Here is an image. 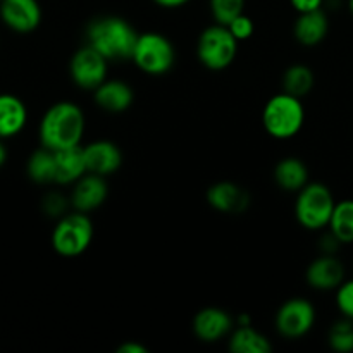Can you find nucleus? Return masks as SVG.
Wrapping results in <instances>:
<instances>
[{
	"mask_svg": "<svg viewBox=\"0 0 353 353\" xmlns=\"http://www.w3.org/2000/svg\"><path fill=\"white\" fill-rule=\"evenodd\" d=\"M85 133V114L74 102H57L43 114L40 123L41 147L50 150L79 147Z\"/></svg>",
	"mask_w": 353,
	"mask_h": 353,
	"instance_id": "f257e3e1",
	"label": "nucleus"
},
{
	"mask_svg": "<svg viewBox=\"0 0 353 353\" xmlns=\"http://www.w3.org/2000/svg\"><path fill=\"white\" fill-rule=\"evenodd\" d=\"M138 34L123 17L103 16L93 19L86 28V45L100 52L107 61H130Z\"/></svg>",
	"mask_w": 353,
	"mask_h": 353,
	"instance_id": "f03ea898",
	"label": "nucleus"
},
{
	"mask_svg": "<svg viewBox=\"0 0 353 353\" xmlns=\"http://www.w3.org/2000/svg\"><path fill=\"white\" fill-rule=\"evenodd\" d=\"M305 109L299 97L283 92L274 95L264 107L262 124L265 131L276 140H288L293 138L303 126Z\"/></svg>",
	"mask_w": 353,
	"mask_h": 353,
	"instance_id": "7ed1b4c3",
	"label": "nucleus"
},
{
	"mask_svg": "<svg viewBox=\"0 0 353 353\" xmlns=\"http://www.w3.org/2000/svg\"><path fill=\"white\" fill-rule=\"evenodd\" d=\"M334 205V196L326 185L307 183L296 196V221L307 230H323L330 226Z\"/></svg>",
	"mask_w": 353,
	"mask_h": 353,
	"instance_id": "20e7f679",
	"label": "nucleus"
},
{
	"mask_svg": "<svg viewBox=\"0 0 353 353\" xmlns=\"http://www.w3.org/2000/svg\"><path fill=\"white\" fill-rule=\"evenodd\" d=\"M240 41L233 37L230 28L216 23L202 31L196 43L199 61L210 71H223L233 64Z\"/></svg>",
	"mask_w": 353,
	"mask_h": 353,
	"instance_id": "39448f33",
	"label": "nucleus"
},
{
	"mask_svg": "<svg viewBox=\"0 0 353 353\" xmlns=\"http://www.w3.org/2000/svg\"><path fill=\"white\" fill-rule=\"evenodd\" d=\"M92 240V219L78 210L62 216L52 233V247L62 257H78L90 247Z\"/></svg>",
	"mask_w": 353,
	"mask_h": 353,
	"instance_id": "423d86ee",
	"label": "nucleus"
},
{
	"mask_svg": "<svg viewBox=\"0 0 353 353\" xmlns=\"http://www.w3.org/2000/svg\"><path fill=\"white\" fill-rule=\"evenodd\" d=\"M131 61L147 74H165L176 62L174 45L162 33H140Z\"/></svg>",
	"mask_w": 353,
	"mask_h": 353,
	"instance_id": "0eeeda50",
	"label": "nucleus"
},
{
	"mask_svg": "<svg viewBox=\"0 0 353 353\" xmlns=\"http://www.w3.org/2000/svg\"><path fill=\"white\" fill-rule=\"evenodd\" d=\"M316 323V309L305 299H292L279 307L276 314V330L283 338L296 340L312 330Z\"/></svg>",
	"mask_w": 353,
	"mask_h": 353,
	"instance_id": "6e6552de",
	"label": "nucleus"
},
{
	"mask_svg": "<svg viewBox=\"0 0 353 353\" xmlns=\"http://www.w3.org/2000/svg\"><path fill=\"white\" fill-rule=\"evenodd\" d=\"M107 59L95 48L85 45L72 55L69 62L71 78L79 88L95 90L107 79Z\"/></svg>",
	"mask_w": 353,
	"mask_h": 353,
	"instance_id": "1a4fd4ad",
	"label": "nucleus"
},
{
	"mask_svg": "<svg viewBox=\"0 0 353 353\" xmlns=\"http://www.w3.org/2000/svg\"><path fill=\"white\" fill-rule=\"evenodd\" d=\"M0 19L16 33H31L41 23V7L38 0H2Z\"/></svg>",
	"mask_w": 353,
	"mask_h": 353,
	"instance_id": "9d476101",
	"label": "nucleus"
},
{
	"mask_svg": "<svg viewBox=\"0 0 353 353\" xmlns=\"http://www.w3.org/2000/svg\"><path fill=\"white\" fill-rule=\"evenodd\" d=\"M107 195H109V186L105 183V176L86 172L74 183L71 193V205L78 212H92L105 202Z\"/></svg>",
	"mask_w": 353,
	"mask_h": 353,
	"instance_id": "9b49d317",
	"label": "nucleus"
},
{
	"mask_svg": "<svg viewBox=\"0 0 353 353\" xmlns=\"http://www.w3.org/2000/svg\"><path fill=\"white\" fill-rule=\"evenodd\" d=\"M86 172L109 176L123 164V154L116 143L109 140H97L83 147Z\"/></svg>",
	"mask_w": 353,
	"mask_h": 353,
	"instance_id": "f8f14e48",
	"label": "nucleus"
},
{
	"mask_svg": "<svg viewBox=\"0 0 353 353\" xmlns=\"http://www.w3.org/2000/svg\"><path fill=\"white\" fill-rule=\"evenodd\" d=\"M233 331V317L219 307L202 309L193 319V333L205 343H214Z\"/></svg>",
	"mask_w": 353,
	"mask_h": 353,
	"instance_id": "ddd939ff",
	"label": "nucleus"
},
{
	"mask_svg": "<svg viewBox=\"0 0 353 353\" xmlns=\"http://www.w3.org/2000/svg\"><path fill=\"white\" fill-rule=\"evenodd\" d=\"M343 279L345 265L334 255L324 254L323 257H317L316 261L310 262L307 269V283L319 292L336 290L343 283Z\"/></svg>",
	"mask_w": 353,
	"mask_h": 353,
	"instance_id": "4468645a",
	"label": "nucleus"
},
{
	"mask_svg": "<svg viewBox=\"0 0 353 353\" xmlns=\"http://www.w3.org/2000/svg\"><path fill=\"white\" fill-rule=\"evenodd\" d=\"M207 202L219 212L240 214L248 207L250 196L236 183L221 181L207 190Z\"/></svg>",
	"mask_w": 353,
	"mask_h": 353,
	"instance_id": "2eb2a0df",
	"label": "nucleus"
},
{
	"mask_svg": "<svg viewBox=\"0 0 353 353\" xmlns=\"http://www.w3.org/2000/svg\"><path fill=\"white\" fill-rule=\"evenodd\" d=\"M95 103L107 112H124L133 103V90L128 83L119 79H105L100 86L93 90Z\"/></svg>",
	"mask_w": 353,
	"mask_h": 353,
	"instance_id": "dca6fc26",
	"label": "nucleus"
},
{
	"mask_svg": "<svg viewBox=\"0 0 353 353\" xmlns=\"http://www.w3.org/2000/svg\"><path fill=\"white\" fill-rule=\"evenodd\" d=\"M28 121V110L23 100L17 99L10 93H2L0 95V138L16 137L21 133Z\"/></svg>",
	"mask_w": 353,
	"mask_h": 353,
	"instance_id": "f3484780",
	"label": "nucleus"
},
{
	"mask_svg": "<svg viewBox=\"0 0 353 353\" xmlns=\"http://www.w3.org/2000/svg\"><path fill=\"white\" fill-rule=\"evenodd\" d=\"M327 31H330V21L321 9L300 14L295 28H293L296 41L305 47H314V45L321 43L326 38Z\"/></svg>",
	"mask_w": 353,
	"mask_h": 353,
	"instance_id": "a211bd4d",
	"label": "nucleus"
},
{
	"mask_svg": "<svg viewBox=\"0 0 353 353\" xmlns=\"http://www.w3.org/2000/svg\"><path fill=\"white\" fill-rule=\"evenodd\" d=\"M83 174H86L83 147L55 150V183L57 185H71Z\"/></svg>",
	"mask_w": 353,
	"mask_h": 353,
	"instance_id": "6ab92c4d",
	"label": "nucleus"
},
{
	"mask_svg": "<svg viewBox=\"0 0 353 353\" xmlns=\"http://www.w3.org/2000/svg\"><path fill=\"white\" fill-rule=\"evenodd\" d=\"M274 179L279 188L285 192L299 193L309 183V169L302 159L286 157L276 165Z\"/></svg>",
	"mask_w": 353,
	"mask_h": 353,
	"instance_id": "aec40b11",
	"label": "nucleus"
},
{
	"mask_svg": "<svg viewBox=\"0 0 353 353\" xmlns=\"http://www.w3.org/2000/svg\"><path fill=\"white\" fill-rule=\"evenodd\" d=\"M230 350L233 353H269L272 350L268 336L255 331L254 327L238 326L230 336Z\"/></svg>",
	"mask_w": 353,
	"mask_h": 353,
	"instance_id": "412c9836",
	"label": "nucleus"
},
{
	"mask_svg": "<svg viewBox=\"0 0 353 353\" xmlns=\"http://www.w3.org/2000/svg\"><path fill=\"white\" fill-rule=\"evenodd\" d=\"M26 172L31 181L38 183V185L55 183V152L47 147L34 150L28 159Z\"/></svg>",
	"mask_w": 353,
	"mask_h": 353,
	"instance_id": "4be33fe9",
	"label": "nucleus"
},
{
	"mask_svg": "<svg viewBox=\"0 0 353 353\" xmlns=\"http://www.w3.org/2000/svg\"><path fill=\"white\" fill-rule=\"evenodd\" d=\"M314 83H316V78H314L312 69L303 64H293L292 68L286 69L283 76V92L302 99L312 92Z\"/></svg>",
	"mask_w": 353,
	"mask_h": 353,
	"instance_id": "5701e85b",
	"label": "nucleus"
},
{
	"mask_svg": "<svg viewBox=\"0 0 353 353\" xmlns=\"http://www.w3.org/2000/svg\"><path fill=\"white\" fill-rule=\"evenodd\" d=\"M330 231L341 241H353V200H343L334 205L333 216L330 221Z\"/></svg>",
	"mask_w": 353,
	"mask_h": 353,
	"instance_id": "b1692460",
	"label": "nucleus"
},
{
	"mask_svg": "<svg viewBox=\"0 0 353 353\" xmlns=\"http://www.w3.org/2000/svg\"><path fill=\"white\" fill-rule=\"evenodd\" d=\"M330 345L334 352H353V321L345 317L343 321H338V323L331 327Z\"/></svg>",
	"mask_w": 353,
	"mask_h": 353,
	"instance_id": "393cba45",
	"label": "nucleus"
},
{
	"mask_svg": "<svg viewBox=\"0 0 353 353\" xmlns=\"http://www.w3.org/2000/svg\"><path fill=\"white\" fill-rule=\"evenodd\" d=\"M243 10L245 0H210V12H212L214 21L224 26L241 16Z\"/></svg>",
	"mask_w": 353,
	"mask_h": 353,
	"instance_id": "a878e982",
	"label": "nucleus"
},
{
	"mask_svg": "<svg viewBox=\"0 0 353 353\" xmlns=\"http://www.w3.org/2000/svg\"><path fill=\"white\" fill-rule=\"evenodd\" d=\"M336 305L343 317L353 321V279L343 281L336 288Z\"/></svg>",
	"mask_w": 353,
	"mask_h": 353,
	"instance_id": "bb28decb",
	"label": "nucleus"
},
{
	"mask_svg": "<svg viewBox=\"0 0 353 353\" xmlns=\"http://www.w3.org/2000/svg\"><path fill=\"white\" fill-rule=\"evenodd\" d=\"M41 209L47 216L50 217H59L61 219L62 216H65V209H68V200L57 192H50L41 202Z\"/></svg>",
	"mask_w": 353,
	"mask_h": 353,
	"instance_id": "cd10ccee",
	"label": "nucleus"
},
{
	"mask_svg": "<svg viewBox=\"0 0 353 353\" xmlns=\"http://www.w3.org/2000/svg\"><path fill=\"white\" fill-rule=\"evenodd\" d=\"M228 28H230V31L233 33V37L236 38L238 41L248 40L255 31L254 21H252L248 16H245V14H241V16H238L236 19L231 21V23L228 24Z\"/></svg>",
	"mask_w": 353,
	"mask_h": 353,
	"instance_id": "c85d7f7f",
	"label": "nucleus"
},
{
	"mask_svg": "<svg viewBox=\"0 0 353 353\" xmlns=\"http://www.w3.org/2000/svg\"><path fill=\"white\" fill-rule=\"evenodd\" d=\"M293 6V9L299 14L302 12H310V10H317L323 6V0H290Z\"/></svg>",
	"mask_w": 353,
	"mask_h": 353,
	"instance_id": "c756f323",
	"label": "nucleus"
},
{
	"mask_svg": "<svg viewBox=\"0 0 353 353\" xmlns=\"http://www.w3.org/2000/svg\"><path fill=\"white\" fill-rule=\"evenodd\" d=\"M340 245H341V241L338 240V238L334 236L331 231L327 234H324L323 240H321V248H323L324 254H327V255H334V252L340 248Z\"/></svg>",
	"mask_w": 353,
	"mask_h": 353,
	"instance_id": "7c9ffc66",
	"label": "nucleus"
},
{
	"mask_svg": "<svg viewBox=\"0 0 353 353\" xmlns=\"http://www.w3.org/2000/svg\"><path fill=\"white\" fill-rule=\"evenodd\" d=\"M117 353H148V350L137 341H126L117 348Z\"/></svg>",
	"mask_w": 353,
	"mask_h": 353,
	"instance_id": "2f4dec72",
	"label": "nucleus"
},
{
	"mask_svg": "<svg viewBox=\"0 0 353 353\" xmlns=\"http://www.w3.org/2000/svg\"><path fill=\"white\" fill-rule=\"evenodd\" d=\"M157 6L165 7V9H176V7H181L185 3H188L190 0H154Z\"/></svg>",
	"mask_w": 353,
	"mask_h": 353,
	"instance_id": "473e14b6",
	"label": "nucleus"
},
{
	"mask_svg": "<svg viewBox=\"0 0 353 353\" xmlns=\"http://www.w3.org/2000/svg\"><path fill=\"white\" fill-rule=\"evenodd\" d=\"M6 161H7V148H6V145H3L2 138H0V168L6 164Z\"/></svg>",
	"mask_w": 353,
	"mask_h": 353,
	"instance_id": "72a5a7b5",
	"label": "nucleus"
},
{
	"mask_svg": "<svg viewBox=\"0 0 353 353\" xmlns=\"http://www.w3.org/2000/svg\"><path fill=\"white\" fill-rule=\"evenodd\" d=\"M348 9H350V12L353 14V0H348Z\"/></svg>",
	"mask_w": 353,
	"mask_h": 353,
	"instance_id": "f704fd0d",
	"label": "nucleus"
},
{
	"mask_svg": "<svg viewBox=\"0 0 353 353\" xmlns=\"http://www.w3.org/2000/svg\"><path fill=\"white\" fill-rule=\"evenodd\" d=\"M0 2H2V0H0Z\"/></svg>",
	"mask_w": 353,
	"mask_h": 353,
	"instance_id": "c9c22d12",
	"label": "nucleus"
}]
</instances>
